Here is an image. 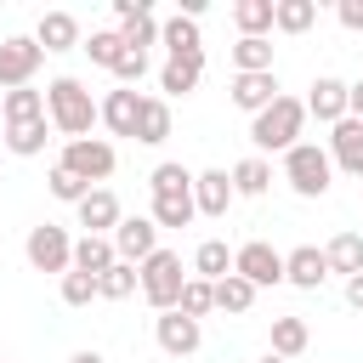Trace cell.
Segmentation results:
<instances>
[{
	"label": "cell",
	"mask_w": 363,
	"mask_h": 363,
	"mask_svg": "<svg viewBox=\"0 0 363 363\" xmlns=\"http://www.w3.org/2000/svg\"><path fill=\"white\" fill-rule=\"evenodd\" d=\"M45 119H51V130H57V136L79 142V136H91V125L102 119V102L85 91V79L57 74V79L45 85Z\"/></svg>",
	"instance_id": "6da1fadb"
},
{
	"label": "cell",
	"mask_w": 363,
	"mask_h": 363,
	"mask_svg": "<svg viewBox=\"0 0 363 363\" xmlns=\"http://www.w3.org/2000/svg\"><path fill=\"white\" fill-rule=\"evenodd\" d=\"M301 130H306V102H301V96H278L272 108H261V113L250 119V142H255L261 153H289V147L301 142Z\"/></svg>",
	"instance_id": "7a4b0ae2"
},
{
	"label": "cell",
	"mask_w": 363,
	"mask_h": 363,
	"mask_svg": "<svg viewBox=\"0 0 363 363\" xmlns=\"http://www.w3.org/2000/svg\"><path fill=\"white\" fill-rule=\"evenodd\" d=\"M284 182H289V193H301V199H323V193L335 187V159H329V147L295 142V147L284 153Z\"/></svg>",
	"instance_id": "3957f363"
},
{
	"label": "cell",
	"mask_w": 363,
	"mask_h": 363,
	"mask_svg": "<svg viewBox=\"0 0 363 363\" xmlns=\"http://www.w3.org/2000/svg\"><path fill=\"white\" fill-rule=\"evenodd\" d=\"M136 272H142V301H147L153 312H176V306H182V289H187V278H193V272H182V255H176V250H153Z\"/></svg>",
	"instance_id": "277c9868"
},
{
	"label": "cell",
	"mask_w": 363,
	"mask_h": 363,
	"mask_svg": "<svg viewBox=\"0 0 363 363\" xmlns=\"http://www.w3.org/2000/svg\"><path fill=\"white\" fill-rule=\"evenodd\" d=\"M62 170H74L85 187H102L113 170H119V153H113V142H102V136H79V142H62V159H57Z\"/></svg>",
	"instance_id": "5b68a950"
},
{
	"label": "cell",
	"mask_w": 363,
	"mask_h": 363,
	"mask_svg": "<svg viewBox=\"0 0 363 363\" xmlns=\"http://www.w3.org/2000/svg\"><path fill=\"white\" fill-rule=\"evenodd\" d=\"M23 255H28V267L34 272H74V238H68V227H57V221H40V227H28V238H23Z\"/></svg>",
	"instance_id": "8992f818"
},
{
	"label": "cell",
	"mask_w": 363,
	"mask_h": 363,
	"mask_svg": "<svg viewBox=\"0 0 363 363\" xmlns=\"http://www.w3.org/2000/svg\"><path fill=\"white\" fill-rule=\"evenodd\" d=\"M40 62H45V51L34 45V34H6V40H0V91L34 85Z\"/></svg>",
	"instance_id": "52a82bcc"
},
{
	"label": "cell",
	"mask_w": 363,
	"mask_h": 363,
	"mask_svg": "<svg viewBox=\"0 0 363 363\" xmlns=\"http://www.w3.org/2000/svg\"><path fill=\"white\" fill-rule=\"evenodd\" d=\"M233 272L250 278L255 289H272V284H284V250H272L267 238H250L233 250Z\"/></svg>",
	"instance_id": "ba28073f"
},
{
	"label": "cell",
	"mask_w": 363,
	"mask_h": 363,
	"mask_svg": "<svg viewBox=\"0 0 363 363\" xmlns=\"http://www.w3.org/2000/svg\"><path fill=\"white\" fill-rule=\"evenodd\" d=\"M153 340H159L164 357H193V352L204 346V323L187 318V312H159V318H153Z\"/></svg>",
	"instance_id": "9c48e42d"
},
{
	"label": "cell",
	"mask_w": 363,
	"mask_h": 363,
	"mask_svg": "<svg viewBox=\"0 0 363 363\" xmlns=\"http://www.w3.org/2000/svg\"><path fill=\"white\" fill-rule=\"evenodd\" d=\"M346 108H352V85L346 79H335V74H318L312 79V96H306V119H318V125H340L346 119Z\"/></svg>",
	"instance_id": "30bf717a"
},
{
	"label": "cell",
	"mask_w": 363,
	"mask_h": 363,
	"mask_svg": "<svg viewBox=\"0 0 363 363\" xmlns=\"http://www.w3.org/2000/svg\"><path fill=\"white\" fill-rule=\"evenodd\" d=\"M153 250H159V221H153V216H125V221L113 227V255H119V261L142 267Z\"/></svg>",
	"instance_id": "8fae6325"
},
{
	"label": "cell",
	"mask_w": 363,
	"mask_h": 363,
	"mask_svg": "<svg viewBox=\"0 0 363 363\" xmlns=\"http://www.w3.org/2000/svg\"><path fill=\"white\" fill-rule=\"evenodd\" d=\"M74 216H79V227L96 233V238H113V227L125 221V210H119V199H113L108 187H91V193L74 204Z\"/></svg>",
	"instance_id": "7c38bea8"
},
{
	"label": "cell",
	"mask_w": 363,
	"mask_h": 363,
	"mask_svg": "<svg viewBox=\"0 0 363 363\" xmlns=\"http://www.w3.org/2000/svg\"><path fill=\"white\" fill-rule=\"evenodd\" d=\"M284 284H295V289H323V284H329V255H323L318 244H295V250L284 255Z\"/></svg>",
	"instance_id": "4fadbf2b"
},
{
	"label": "cell",
	"mask_w": 363,
	"mask_h": 363,
	"mask_svg": "<svg viewBox=\"0 0 363 363\" xmlns=\"http://www.w3.org/2000/svg\"><path fill=\"white\" fill-rule=\"evenodd\" d=\"M227 96H233V108H244V113L255 119V113H261V108H272L284 91H278V74H233Z\"/></svg>",
	"instance_id": "5bb4252c"
},
{
	"label": "cell",
	"mask_w": 363,
	"mask_h": 363,
	"mask_svg": "<svg viewBox=\"0 0 363 363\" xmlns=\"http://www.w3.org/2000/svg\"><path fill=\"white\" fill-rule=\"evenodd\" d=\"M34 45H40L45 57H57V51H74V45H85V40H79V17H74V11H45V17L34 23Z\"/></svg>",
	"instance_id": "9a60e30c"
},
{
	"label": "cell",
	"mask_w": 363,
	"mask_h": 363,
	"mask_svg": "<svg viewBox=\"0 0 363 363\" xmlns=\"http://www.w3.org/2000/svg\"><path fill=\"white\" fill-rule=\"evenodd\" d=\"M329 159H335V170H346V176H363V119H340L335 130H329Z\"/></svg>",
	"instance_id": "2e32d148"
},
{
	"label": "cell",
	"mask_w": 363,
	"mask_h": 363,
	"mask_svg": "<svg viewBox=\"0 0 363 363\" xmlns=\"http://www.w3.org/2000/svg\"><path fill=\"white\" fill-rule=\"evenodd\" d=\"M233 176L227 170H199V182H193V204H199V216H227L233 210Z\"/></svg>",
	"instance_id": "e0dca14e"
},
{
	"label": "cell",
	"mask_w": 363,
	"mask_h": 363,
	"mask_svg": "<svg viewBox=\"0 0 363 363\" xmlns=\"http://www.w3.org/2000/svg\"><path fill=\"white\" fill-rule=\"evenodd\" d=\"M136 119H142V96H136V91L119 85V91L102 96V125H108L113 136H130V142H136Z\"/></svg>",
	"instance_id": "ac0fdd59"
},
{
	"label": "cell",
	"mask_w": 363,
	"mask_h": 363,
	"mask_svg": "<svg viewBox=\"0 0 363 363\" xmlns=\"http://www.w3.org/2000/svg\"><path fill=\"white\" fill-rule=\"evenodd\" d=\"M199 79H204V51H193V57H164V68H159V91H164V96H187Z\"/></svg>",
	"instance_id": "d6986e66"
},
{
	"label": "cell",
	"mask_w": 363,
	"mask_h": 363,
	"mask_svg": "<svg viewBox=\"0 0 363 363\" xmlns=\"http://www.w3.org/2000/svg\"><path fill=\"white\" fill-rule=\"evenodd\" d=\"M159 45H164L170 57H193V51H204V40H199V23H193V17H182V11L159 23Z\"/></svg>",
	"instance_id": "ffe728a7"
},
{
	"label": "cell",
	"mask_w": 363,
	"mask_h": 363,
	"mask_svg": "<svg viewBox=\"0 0 363 363\" xmlns=\"http://www.w3.org/2000/svg\"><path fill=\"white\" fill-rule=\"evenodd\" d=\"M136 142H142V147H159V142H170V102H164V96H142Z\"/></svg>",
	"instance_id": "44dd1931"
},
{
	"label": "cell",
	"mask_w": 363,
	"mask_h": 363,
	"mask_svg": "<svg viewBox=\"0 0 363 363\" xmlns=\"http://www.w3.org/2000/svg\"><path fill=\"white\" fill-rule=\"evenodd\" d=\"M227 176H233V193H238V199H261V193L272 187V164H267L261 153H250V159H238V164H233Z\"/></svg>",
	"instance_id": "7402d4cb"
},
{
	"label": "cell",
	"mask_w": 363,
	"mask_h": 363,
	"mask_svg": "<svg viewBox=\"0 0 363 363\" xmlns=\"http://www.w3.org/2000/svg\"><path fill=\"white\" fill-rule=\"evenodd\" d=\"M113 261H119V255H113V238H96V233L74 238V272H91V278H102Z\"/></svg>",
	"instance_id": "603a6c76"
},
{
	"label": "cell",
	"mask_w": 363,
	"mask_h": 363,
	"mask_svg": "<svg viewBox=\"0 0 363 363\" xmlns=\"http://www.w3.org/2000/svg\"><path fill=\"white\" fill-rule=\"evenodd\" d=\"M323 255H329V272L357 278V272H363V233H335V238L323 244Z\"/></svg>",
	"instance_id": "cb8c5ba5"
},
{
	"label": "cell",
	"mask_w": 363,
	"mask_h": 363,
	"mask_svg": "<svg viewBox=\"0 0 363 363\" xmlns=\"http://www.w3.org/2000/svg\"><path fill=\"white\" fill-rule=\"evenodd\" d=\"M272 6H278V0H233L238 40H267V28H272Z\"/></svg>",
	"instance_id": "d4e9b609"
},
{
	"label": "cell",
	"mask_w": 363,
	"mask_h": 363,
	"mask_svg": "<svg viewBox=\"0 0 363 363\" xmlns=\"http://www.w3.org/2000/svg\"><path fill=\"white\" fill-rule=\"evenodd\" d=\"M45 142H51V119H23V125H6V147H11L17 159L45 153Z\"/></svg>",
	"instance_id": "484cf974"
},
{
	"label": "cell",
	"mask_w": 363,
	"mask_h": 363,
	"mask_svg": "<svg viewBox=\"0 0 363 363\" xmlns=\"http://www.w3.org/2000/svg\"><path fill=\"white\" fill-rule=\"evenodd\" d=\"M233 272V250L221 244V238H204L199 250H193V278H204V284H221Z\"/></svg>",
	"instance_id": "4316f807"
},
{
	"label": "cell",
	"mask_w": 363,
	"mask_h": 363,
	"mask_svg": "<svg viewBox=\"0 0 363 363\" xmlns=\"http://www.w3.org/2000/svg\"><path fill=\"white\" fill-rule=\"evenodd\" d=\"M0 119H6V125L45 119V91H34V85H23V91H6V96H0Z\"/></svg>",
	"instance_id": "83f0119b"
},
{
	"label": "cell",
	"mask_w": 363,
	"mask_h": 363,
	"mask_svg": "<svg viewBox=\"0 0 363 363\" xmlns=\"http://www.w3.org/2000/svg\"><path fill=\"white\" fill-rule=\"evenodd\" d=\"M255 295H261V289H255L250 278H238V272H227V278L216 284V312H233V318H244V312L255 306Z\"/></svg>",
	"instance_id": "f1b7e54d"
},
{
	"label": "cell",
	"mask_w": 363,
	"mask_h": 363,
	"mask_svg": "<svg viewBox=\"0 0 363 363\" xmlns=\"http://www.w3.org/2000/svg\"><path fill=\"white\" fill-rule=\"evenodd\" d=\"M318 23V0H278L272 6V28L278 34H306Z\"/></svg>",
	"instance_id": "f546056e"
},
{
	"label": "cell",
	"mask_w": 363,
	"mask_h": 363,
	"mask_svg": "<svg viewBox=\"0 0 363 363\" xmlns=\"http://www.w3.org/2000/svg\"><path fill=\"white\" fill-rule=\"evenodd\" d=\"M147 216H153L159 227H187V221L199 216V204H193V193H159V199L147 204Z\"/></svg>",
	"instance_id": "4dcf8cb0"
},
{
	"label": "cell",
	"mask_w": 363,
	"mask_h": 363,
	"mask_svg": "<svg viewBox=\"0 0 363 363\" xmlns=\"http://www.w3.org/2000/svg\"><path fill=\"white\" fill-rule=\"evenodd\" d=\"M136 289H142V272H136L130 261H113V267L96 278V295H102V301H130Z\"/></svg>",
	"instance_id": "1f68e13d"
},
{
	"label": "cell",
	"mask_w": 363,
	"mask_h": 363,
	"mask_svg": "<svg viewBox=\"0 0 363 363\" xmlns=\"http://www.w3.org/2000/svg\"><path fill=\"white\" fill-rule=\"evenodd\" d=\"M306 340H312L306 318H272V352H278V357H301Z\"/></svg>",
	"instance_id": "d6a6232c"
},
{
	"label": "cell",
	"mask_w": 363,
	"mask_h": 363,
	"mask_svg": "<svg viewBox=\"0 0 363 363\" xmlns=\"http://www.w3.org/2000/svg\"><path fill=\"white\" fill-rule=\"evenodd\" d=\"M79 51H85V57H91L96 68H108V74H113V62L125 57V40H119V28H96V34H91V40L79 45Z\"/></svg>",
	"instance_id": "836d02e7"
},
{
	"label": "cell",
	"mask_w": 363,
	"mask_h": 363,
	"mask_svg": "<svg viewBox=\"0 0 363 363\" xmlns=\"http://www.w3.org/2000/svg\"><path fill=\"white\" fill-rule=\"evenodd\" d=\"M233 68L238 74H272V40H238L233 45Z\"/></svg>",
	"instance_id": "e575fe53"
},
{
	"label": "cell",
	"mask_w": 363,
	"mask_h": 363,
	"mask_svg": "<svg viewBox=\"0 0 363 363\" xmlns=\"http://www.w3.org/2000/svg\"><path fill=\"white\" fill-rule=\"evenodd\" d=\"M193 170L187 164H176V159H164V164H153V176H147V187H153V199L159 193H193Z\"/></svg>",
	"instance_id": "d590c367"
},
{
	"label": "cell",
	"mask_w": 363,
	"mask_h": 363,
	"mask_svg": "<svg viewBox=\"0 0 363 363\" xmlns=\"http://www.w3.org/2000/svg\"><path fill=\"white\" fill-rule=\"evenodd\" d=\"M119 40H125V51H147V45H159V17L142 11V17L119 23Z\"/></svg>",
	"instance_id": "8d00e7d4"
},
{
	"label": "cell",
	"mask_w": 363,
	"mask_h": 363,
	"mask_svg": "<svg viewBox=\"0 0 363 363\" xmlns=\"http://www.w3.org/2000/svg\"><path fill=\"white\" fill-rule=\"evenodd\" d=\"M57 295H62V306H91V301H102V295H96V278H91V272H62Z\"/></svg>",
	"instance_id": "74e56055"
},
{
	"label": "cell",
	"mask_w": 363,
	"mask_h": 363,
	"mask_svg": "<svg viewBox=\"0 0 363 363\" xmlns=\"http://www.w3.org/2000/svg\"><path fill=\"white\" fill-rule=\"evenodd\" d=\"M176 312H187V318H204V312H216V284H204V278H187V289H182V306Z\"/></svg>",
	"instance_id": "f35d334b"
},
{
	"label": "cell",
	"mask_w": 363,
	"mask_h": 363,
	"mask_svg": "<svg viewBox=\"0 0 363 363\" xmlns=\"http://www.w3.org/2000/svg\"><path fill=\"white\" fill-rule=\"evenodd\" d=\"M45 187H51V199H62V204H79L91 187L74 176V170H62V164H51V176H45Z\"/></svg>",
	"instance_id": "ab89813d"
},
{
	"label": "cell",
	"mask_w": 363,
	"mask_h": 363,
	"mask_svg": "<svg viewBox=\"0 0 363 363\" xmlns=\"http://www.w3.org/2000/svg\"><path fill=\"white\" fill-rule=\"evenodd\" d=\"M142 74H147V51H125V57L113 62V79H119L125 91H130V85H136Z\"/></svg>",
	"instance_id": "60d3db41"
},
{
	"label": "cell",
	"mask_w": 363,
	"mask_h": 363,
	"mask_svg": "<svg viewBox=\"0 0 363 363\" xmlns=\"http://www.w3.org/2000/svg\"><path fill=\"white\" fill-rule=\"evenodd\" d=\"M335 17H340V28L363 34V0H335Z\"/></svg>",
	"instance_id": "b9f144b4"
},
{
	"label": "cell",
	"mask_w": 363,
	"mask_h": 363,
	"mask_svg": "<svg viewBox=\"0 0 363 363\" xmlns=\"http://www.w3.org/2000/svg\"><path fill=\"white\" fill-rule=\"evenodd\" d=\"M142 11H153V6H147V0H113V17H119V23H130V17H142Z\"/></svg>",
	"instance_id": "7bdbcfd3"
},
{
	"label": "cell",
	"mask_w": 363,
	"mask_h": 363,
	"mask_svg": "<svg viewBox=\"0 0 363 363\" xmlns=\"http://www.w3.org/2000/svg\"><path fill=\"white\" fill-rule=\"evenodd\" d=\"M346 306H352V312H363V272H357V278H346Z\"/></svg>",
	"instance_id": "ee69618b"
},
{
	"label": "cell",
	"mask_w": 363,
	"mask_h": 363,
	"mask_svg": "<svg viewBox=\"0 0 363 363\" xmlns=\"http://www.w3.org/2000/svg\"><path fill=\"white\" fill-rule=\"evenodd\" d=\"M352 119H363V79H352V108H346Z\"/></svg>",
	"instance_id": "f6af8a7d"
},
{
	"label": "cell",
	"mask_w": 363,
	"mask_h": 363,
	"mask_svg": "<svg viewBox=\"0 0 363 363\" xmlns=\"http://www.w3.org/2000/svg\"><path fill=\"white\" fill-rule=\"evenodd\" d=\"M68 363H108V357H102V352H96V346H85V352H74V357H68Z\"/></svg>",
	"instance_id": "bcb514c9"
},
{
	"label": "cell",
	"mask_w": 363,
	"mask_h": 363,
	"mask_svg": "<svg viewBox=\"0 0 363 363\" xmlns=\"http://www.w3.org/2000/svg\"><path fill=\"white\" fill-rule=\"evenodd\" d=\"M255 363H289V357H278V352H267V357H255Z\"/></svg>",
	"instance_id": "7dc6e473"
},
{
	"label": "cell",
	"mask_w": 363,
	"mask_h": 363,
	"mask_svg": "<svg viewBox=\"0 0 363 363\" xmlns=\"http://www.w3.org/2000/svg\"><path fill=\"white\" fill-rule=\"evenodd\" d=\"M0 363H6V357H0Z\"/></svg>",
	"instance_id": "c3c4849f"
},
{
	"label": "cell",
	"mask_w": 363,
	"mask_h": 363,
	"mask_svg": "<svg viewBox=\"0 0 363 363\" xmlns=\"http://www.w3.org/2000/svg\"><path fill=\"white\" fill-rule=\"evenodd\" d=\"M0 96H6V91H0Z\"/></svg>",
	"instance_id": "681fc988"
}]
</instances>
